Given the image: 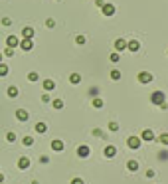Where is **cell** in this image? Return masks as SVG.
Segmentation results:
<instances>
[{
  "mask_svg": "<svg viewBox=\"0 0 168 184\" xmlns=\"http://www.w3.org/2000/svg\"><path fill=\"white\" fill-rule=\"evenodd\" d=\"M0 63H2V52H0Z\"/></svg>",
  "mask_w": 168,
  "mask_h": 184,
  "instance_id": "cell-40",
  "label": "cell"
},
{
  "mask_svg": "<svg viewBox=\"0 0 168 184\" xmlns=\"http://www.w3.org/2000/svg\"><path fill=\"white\" fill-rule=\"evenodd\" d=\"M115 154H117V149L113 147V145H107V147H105V156H107V159H113Z\"/></svg>",
  "mask_w": 168,
  "mask_h": 184,
  "instance_id": "cell-13",
  "label": "cell"
},
{
  "mask_svg": "<svg viewBox=\"0 0 168 184\" xmlns=\"http://www.w3.org/2000/svg\"><path fill=\"white\" fill-rule=\"evenodd\" d=\"M52 105H53V109H63V101L61 99H53Z\"/></svg>",
  "mask_w": 168,
  "mask_h": 184,
  "instance_id": "cell-23",
  "label": "cell"
},
{
  "mask_svg": "<svg viewBox=\"0 0 168 184\" xmlns=\"http://www.w3.org/2000/svg\"><path fill=\"white\" fill-rule=\"evenodd\" d=\"M71 184H85V182H83V178L77 176V178H73V180H71Z\"/></svg>",
  "mask_w": 168,
  "mask_h": 184,
  "instance_id": "cell-34",
  "label": "cell"
},
{
  "mask_svg": "<svg viewBox=\"0 0 168 184\" xmlns=\"http://www.w3.org/2000/svg\"><path fill=\"white\" fill-rule=\"evenodd\" d=\"M4 75H8V66L6 63H0V77H4Z\"/></svg>",
  "mask_w": 168,
  "mask_h": 184,
  "instance_id": "cell-25",
  "label": "cell"
},
{
  "mask_svg": "<svg viewBox=\"0 0 168 184\" xmlns=\"http://www.w3.org/2000/svg\"><path fill=\"white\" fill-rule=\"evenodd\" d=\"M2 184H4V182H2Z\"/></svg>",
  "mask_w": 168,
  "mask_h": 184,
  "instance_id": "cell-41",
  "label": "cell"
},
{
  "mask_svg": "<svg viewBox=\"0 0 168 184\" xmlns=\"http://www.w3.org/2000/svg\"><path fill=\"white\" fill-rule=\"evenodd\" d=\"M93 107H95V109H101V107H103V99L95 97V99H93Z\"/></svg>",
  "mask_w": 168,
  "mask_h": 184,
  "instance_id": "cell-26",
  "label": "cell"
},
{
  "mask_svg": "<svg viewBox=\"0 0 168 184\" xmlns=\"http://www.w3.org/2000/svg\"><path fill=\"white\" fill-rule=\"evenodd\" d=\"M119 58H121V56H119V52H113L111 56H109V59H111L113 63H117V62H119Z\"/></svg>",
  "mask_w": 168,
  "mask_h": 184,
  "instance_id": "cell-27",
  "label": "cell"
},
{
  "mask_svg": "<svg viewBox=\"0 0 168 184\" xmlns=\"http://www.w3.org/2000/svg\"><path fill=\"white\" fill-rule=\"evenodd\" d=\"M75 42H77L79 46H83V44H85L87 40H85V36H77V38H75Z\"/></svg>",
  "mask_w": 168,
  "mask_h": 184,
  "instance_id": "cell-30",
  "label": "cell"
},
{
  "mask_svg": "<svg viewBox=\"0 0 168 184\" xmlns=\"http://www.w3.org/2000/svg\"><path fill=\"white\" fill-rule=\"evenodd\" d=\"M109 131H113V133H115V131H119V123L111 121V123H109Z\"/></svg>",
  "mask_w": 168,
  "mask_h": 184,
  "instance_id": "cell-28",
  "label": "cell"
},
{
  "mask_svg": "<svg viewBox=\"0 0 168 184\" xmlns=\"http://www.w3.org/2000/svg\"><path fill=\"white\" fill-rule=\"evenodd\" d=\"M34 28H32V26H26V28L22 30V38H28V40H34Z\"/></svg>",
  "mask_w": 168,
  "mask_h": 184,
  "instance_id": "cell-9",
  "label": "cell"
},
{
  "mask_svg": "<svg viewBox=\"0 0 168 184\" xmlns=\"http://www.w3.org/2000/svg\"><path fill=\"white\" fill-rule=\"evenodd\" d=\"M16 119H18V121H28V111H26V109H18V111H16Z\"/></svg>",
  "mask_w": 168,
  "mask_h": 184,
  "instance_id": "cell-14",
  "label": "cell"
},
{
  "mask_svg": "<svg viewBox=\"0 0 168 184\" xmlns=\"http://www.w3.org/2000/svg\"><path fill=\"white\" fill-rule=\"evenodd\" d=\"M42 101H44V103H48V101H50V95H48V93L42 95Z\"/></svg>",
  "mask_w": 168,
  "mask_h": 184,
  "instance_id": "cell-38",
  "label": "cell"
},
{
  "mask_svg": "<svg viewBox=\"0 0 168 184\" xmlns=\"http://www.w3.org/2000/svg\"><path fill=\"white\" fill-rule=\"evenodd\" d=\"M93 135H95V137H105V135H103V133L99 131V129H95V131H93Z\"/></svg>",
  "mask_w": 168,
  "mask_h": 184,
  "instance_id": "cell-36",
  "label": "cell"
},
{
  "mask_svg": "<svg viewBox=\"0 0 168 184\" xmlns=\"http://www.w3.org/2000/svg\"><path fill=\"white\" fill-rule=\"evenodd\" d=\"M28 81H38V73L36 71H30L28 73Z\"/></svg>",
  "mask_w": 168,
  "mask_h": 184,
  "instance_id": "cell-29",
  "label": "cell"
},
{
  "mask_svg": "<svg viewBox=\"0 0 168 184\" xmlns=\"http://www.w3.org/2000/svg\"><path fill=\"white\" fill-rule=\"evenodd\" d=\"M95 4H97L99 8H103V4H105V0H95Z\"/></svg>",
  "mask_w": 168,
  "mask_h": 184,
  "instance_id": "cell-37",
  "label": "cell"
},
{
  "mask_svg": "<svg viewBox=\"0 0 168 184\" xmlns=\"http://www.w3.org/2000/svg\"><path fill=\"white\" fill-rule=\"evenodd\" d=\"M18 46H20V50H24V52H30L32 48H34V40H28V38H22Z\"/></svg>",
  "mask_w": 168,
  "mask_h": 184,
  "instance_id": "cell-2",
  "label": "cell"
},
{
  "mask_svg": "<svg viewBox=\"0 0 168 184\" xmlns=\"http://www.w3.org/2000/svg\"><path fill=\"white\" fill-rule=\"evenodd\" d=\"M69 81H71L73 85H77V83H81V75L79 73H71L69 75Z\"/></svg>",
  "mask_w": 168,
  "mask_h": 184,
  "instance_id": "cell-20",
  "label": "cell"
},
{
  "mask_svg": "<svg viewBox=\"0 0 168 184\" xmlns=\"http://www.w3.org/2000/svg\"><path fill=\"white\" fill-rule=\"evenodd\" d=\"M156 140H158V143H162V145H166V147H168V133H162V135H160V137L156 139Z\"/></svg>",
  "mask_w": 168,
  "mask_h": 184,
  "instance_id": "cell-22",
  "label": "cell"
},
{
  "mask_svg": "<svg viewBox=\"0 0 168 184\" xmlns=\"http://www.w3.org/2000/svg\"><path fill=\"white\" fill-rule=\"evenodd\" d=\"M6 95L12 97V99H14V97H18V87H16V85H10V87L6 89Z\"/></svg>",
  "mask_w": 168,
  "mask_h": 184,
  "instance_id": "cell-16",
  "label": "cell"
},
{
  "mask_svg": "<svg viewBox=\"0 0 168 184\" xmlns=\"http://www.w3.org/2000/svg\"><path fill=\"white\" fill-rule=\"evenodd\" d=\"M127 145H129V149L137 150V149L140 147V137H129V139H127Z\"/></svg>",
  "mask_w": 168,
  "mask_h": 184,
  "instance_id": "cell-4",
  "label": "cell"
},
{
  "mask_svg": "<svg viewBox=\"0 0 168 184\" xmlns=\"http://www.w3.org/2000/svg\"><path fill=\"white\" fill-rule=\"evenodd\" d=\"M115 50H117V52H123V50H127V40L119 38V40L115 42Z\"/></svg>",
  "mask_w": 168,
  "mask_h": 184,
  "instance_id": "cell-12",
  "label": "cell"
},
{
  "mask_svg": "<svg viewBox=\"0 0 168 184\" xmlns=\"http://www.w3.org/2000/svg\"><path fill=\"white\" fill-rule=\"evenodd\" d=\"M4 182V176H2V172H0V184H2Z\"/></svg>",
  "mask_w": 168,
  "mask_h": 184,
  "instance_id": "cell-39",
  "label": "cell"
},
{
  "mask_svg": "<svg viewBox=\"0 0 168 184\" xmlns=\"http://www.w3.org/2000/svg\"><path fill=\"white\" fill-rule=\"evenodd\" d=\"M137 79L140 81V83H150V81H152V73H148V71H140Z\"/></svg>",
  "mask_w": 168,
  "mask_h": 184,
  "instance_id": "cell-5",
  "label": "cell"
},
{
  "mask_svg": "<svg viewBox=\"0 0 168 184\" xmlns=\"http://www.w3.org/2000/svg\"><path fill=\"white\" fill-rule=\"evenodd\" d=\"M164 101H166V97H164L162 91H154V93L150 95V103H154V105H162Z\"/></svg>",
  "mask_w": 168,
  "mask_h": 184,
  "instance_id": "cell-1",
  "label": "cell"
},
{
  "mask_svg": "<svg viewBox=\"0 0 168 184\" xmlns=\"http://www.w3.org/2000/svg\"><path fill=\"white\" fill-rule=\"evenodd\" d=\"M156 137H154V133L150 131V129H144L143 133H140V140H154Z\"/></svg>",
  "mask_w": 168,
  "mask_h": 184,
  "instance_id": "cell-6",
  "label": "cell"
},
{
  "mask_svg": "<svg viewBox=\"0 0 168 184\" xmlns=\"http://www.w3.org/2000/svg\"><path fill=\"white\" fill-rule=\"evenodd\" d=\"M77 154L81 156V159H85V156H89V147H87V145H81V147L77 149Z\"/></svg>",
  "mask_w": 168,
  "mask_h": 184,
  "instance_id": "cell-15",
  "label": "cell"
},
{
  "mask_svg": "<svg viewBox=\"0 0 168 184\" xmlns=\"http://www.w3.org/2000/svg\"><path fill=\"white\" fill-rule=\"evenodd\" d=\"M18 44H20L18 36H8V38H6V46H8V48H16Z\"/></svg>",
  "mask_w": 168,
  "mask_h": 184,
  "instance_id": "cell-11",
  "label": "cell"
},
{
  "mask_svg": "<svg viewBox=\"0 0 168 184\" xmlns=\"http://www.w3.org/2000/svg\"><path fill=\"white\" fill-rule=\"evenodd\" d=\"M63 140H59V139H56V140H52V150H56V153H61L63 150Z\"/></svg>",
  "mask_w": 168,
  "mask_h": 184,
  "instance_id": "cell-7",
  "label": "cell"
},
{
  "mask_svg": "<svg viewBox=\"0 0 168 184\" xmlns=\"http://www.w3.org/2000/svg\"><path fill=\"white\" fill-rule=\"evenodd\" d=\"M111 79L119 81V79H121V71H119V69H113V71H111Z\"/></svg>",
  "mask_w": 168,
  "mask_h": 184,
  "instance_id": "cell-24",
  "label": "cell"
},
{
  "mask_svg": "<svg viewBox=\"0 0 168 184\" xmlns=\"http://www.w3.org/2000/svg\"><path fill=\"white\" fill-rule=\"evenodd\" d=\"M4 56L12 58V56H14V48H6V50H4Z\"/></svg>",
  "mask_w": 168,
  "mask_h": 184,
  "instance_id": "cell-31",
  "label": "cell"
},
{
  "mask_svg": "<svg viewBox=\"0 0 168 184\" xmlns=\"http://www.w3.org/2000/svg\"><path fill=\"white\" fill-rule=\"evenodd\" d=\"M28 166H30V159H28V156H20V159H18V168L26 170Z\"/></svg>",
  "mask_w": 168,
  "mask_h": 184,
  "instance_id": "cell-8",
  "label": "cell"
},
{
  "mask_svg": "<svg viewBox=\"0 0 168 184\" xmlns=\"http://www.w3.org/2000/svg\"><path fill=\"white\" fill-rule=\"evenodd\" d=\"M6 140H8V143H14V140H16V135H14V133H8V135H6Z\"/></svg>",
  "mask_w": 168,
  "mask_h": 184,
  "instance_id": "cell-32",
  "label": "cell"
},
{
  "mask_svg": "<svg viewBox=\"0 0 168 184\" xmlns=\"http://www.w3.org/2000/svg\"><path fill=\"white\" fill-rule=\"evenodd\" d=\"M46 26H48V28H53V26H56V22H53L52 18H48V20H46Z\"/></svg>",
  "mask_w": 168,
  "mask_h": 184,
  "instance_id": "cell-33",
  "label": "cell"
},
{
  "mask_svg": "<svg viewBox=\"0 0 168 184\" xmlns=\"http://www.w3.org/2000/svg\"><path fill=\"white\" fill-rule=\"evenodd\" d=\"M127 168L131 170V172H137V170H138V162H137V160H129V162H127Z\"/></svg>",
  "mask_w": 168,
  "mask_h": 184,
  "instance_id": "cell-17",
  "label": "cell"
},
{
  "mask_svg": "<svg viewBox=\"0 0 168 184\" xmlns=\"http://www.w3.org/2000/svg\"><path fill=\"white\" fill-rule=\"evenodd\" d=\"M22 145H24V147H32V145H34V137H30V135H26V137L22 139Z\"/></svg>",
  "mask_w": 168,
  "mask_h": 184,
  "instance_id": "cell-19",
  "label": "cell"
},
{
  "mask_svg": "<svg viewBox=\"0 0 168 184\" xmlns=\"http://www.w3.org/2000/svg\"><path fill=\"white\" fill-rule=\"evenodd\" d=\"M48 131V127H46V123H38V125H36V133H46Z\"/></svg>",
  "mask_w": 168,
  "mask_h": 184,
  "instance_id": "cell-21",
  "label": "cell"
},
{
  "mask_svg": "<svg viewBox=\"0 0 168 184\" xmlns=\"http://www.w3.org/2000/svg\"><path fill=\"white\" fill-rule=\"evenodd\" d=\"M127 50H129V52H138V50H140V44H138L137 40H129V42H127Z\"/></svg>",
  "mask_w": 168,
  "mask_h": 184,
  "instance_id": "cell-10",
  "label": "cell"
},
{
  "mask_svg": "<svg viewBox=\"0 0 168 184\" xmlns=\"http://www.w3.org/2000/svg\"><path fill=\"white\" fill-rule=\"evenodd\" d=\"M101 12H103V16H113V14L117 12V8L113 6V4L105 2V4H103V8H101Z\"/></svg>",
  "mask_w": 168,
  "mask_h": 184,
  "instance_id": "cell-3",
  "label": "cell"
},
{
  "mask_svg": "<svg viewBox=\"0 0 168 184\" xmlns=\"http://www.w3.org/2000/svg\"><path fill=\"white\" fill-rule=\"evenodd\" d=\"M44 89H46V91H53V89H56V83H53L52 79H46V81H44Z\"/></svg>",
  "mask_w": 168,
  "mask_h": 184,
  "instance_id": "cell-18",
  "label": "cell"
},
{
  "mask_svg": "<svg viewBox=\"0 0 168 184\" xmlns=\"http://www.w3.org/2000/svg\"><path fill=\"white\" fill-rule=\"evenodd\" d=\"M2 24L4 26H12V20H10V18H2Z\"/></svg>",
  "mask_w": 168,
  "mask_h": 184,
  "instance_id": "cell-35",
  "label": "cell"
}]
</instances>
